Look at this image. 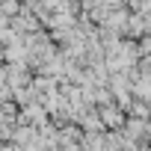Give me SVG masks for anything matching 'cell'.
Wrapping results in <instances>:
<instances>
[{"label": "cell", "mask_w": 151, "mask_h": 151, "mask_svg": "<svg viewBox=\"0 0 151 151\" xmlns=\"http://www.w3.org/2000/svg\"><path fill=\"white\" fill-rule=\"evenodd\" d=\"M98 116H101V122H104V127H107V130H119V127L124 124V119H127L124 107H119L116 101L101 104V107H98Z\"/></svg>", "instance_id": "6da1fadb"}]
</instances>
